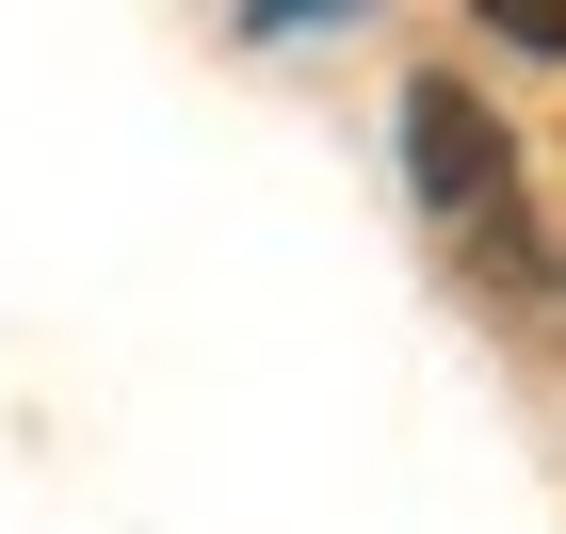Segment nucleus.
Wrapping results in <instances>:
<instances>
[{"label":"nucleus","mask_w":566,"mask_h":534,"mask_svg":"<svg viewBox=\"0 0 566 534\" xmlns=\"http://www.w3.org/2000/svg\"><path fill=\"white\" fill-rule=\"evenodd\" d=\"M405 178H421V211H470L485 243L518 260V227H502L518 163H502V114H485L470 82H421V97H405Z\"/></svg>","instance_id":"f257e3e1"},{"label":"nucleus","mask_w":566,"mask_h":534,"mask_svg":"<svg viewBox=\"0 0 566 534\" xmlns=\"http://www.w3.org/2000/svg\"><path fill=\"white\" fill-rule=\"evenodd\" d=\"M485 33H518V49H566V0H470Z\"/></svg>","instance_id":"f03ea898"}]
</instances>
